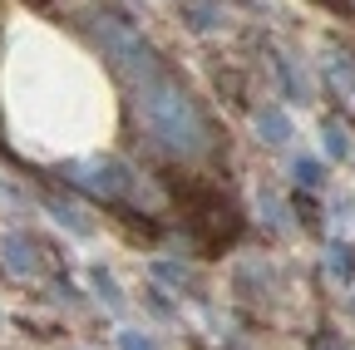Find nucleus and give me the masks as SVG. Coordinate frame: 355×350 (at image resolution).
<instances>
[{"label": "nucleus", "mask_w": 355, "mask_h": 350, "mask_svg": "<svg viewBox=\"0 0 355 350\" xmlns=\"http://www.w3.org/2000/svg\"><path fill=\"white\" fill-rule=\"evenodd\" d=\"M261 123H266V128H272V134H277V139H286V119H282V114H266Z\"/></svg>", "instance_id": "f257e3e1"}]
</instances>
